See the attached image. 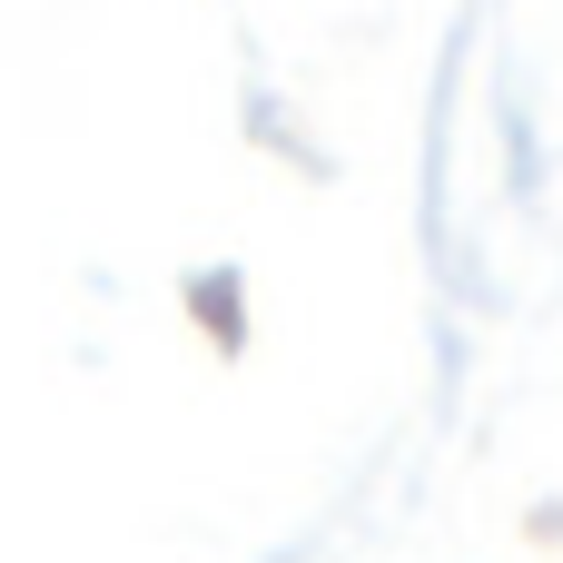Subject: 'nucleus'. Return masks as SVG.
Segmentation results:
<instances>
[]
</instances>
